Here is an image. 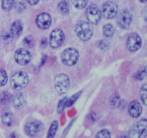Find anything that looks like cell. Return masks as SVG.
<instances>
[{
    "label": "cell",
    "mask_w": 147,
    "mask_h": 138,
    "mask_svg": "<svg viewBox=\"0 0 147 138\" xmlns=\"http://www.w3.org/2000/svg\"><path fill=\"white\" fill-rule=\"evenodd\" d=\"M97 46L100 50H103V51H105V50H107L109 49V47H110V43H109V41L105 40H99L97 43Z\"/></svg>",
    "instance_id": "29"
},
{
    "label": "cell",
    "mask_w": 147,
    "mask_h": 138,
    "mask_svg": "<svg viewBox=\"0 0 147 138\" xmlns=\"http://www.w3.org/2000/svg\"><path fill=\"white\" fill-rule=\"evenodd\" d=\"M46 59H47V56L45 55L44 57H42V62H41V64H40V66L43 65V64H45V62L46 61Z\"/></svg>",
    "instance_id": "38"
},
{
    "label": "cell",
    "mask_w": 147,
    "mask_h": 138,
    "mask_svg": "<svg viewBox=\"0 0 147 138\" xmlns=\"http://www.w3.org/2000/svg\"><path fill=\"white\" fill-rule=\"evenodd\" d=\"M32 59L31 53L24 48H19L14 52V60L22 66L27 65Z\"/></svg>",
    "instance_id": "7"
},
{
    "label": "cell",
    "mask_w": 147,
    "mask_h": 138,
    "mask_svg": "<svg viewBox=\"0 0 147 138\" xmlns=\"http://www.w3.org/2000/svg\"><path fill=\"white\" fill-rule=\"evenodd\" d=\"M146 84H144L143 87L141 88L140 90V96H141V100H142V103L144 105H146V98H147V88H146Z\"/></svg>",
    "instance_id": "30"
},
{
    "label": "cell",
    "mask_w": 147,
    "mask_h": 138,
    "mask_svg": "<svg viewBox=\"0 0 147 138\" xmlns=\"http://www.w3.org/2000/svg\"><path fill=\"white\" fill-rule=\"evenodd\" d=\"M13 38H14V37L11 34V33L10 32V31H4L1 35V41L2 42V43H4L5 44H8L9 43H11Z\"/></svg>",
    "instance_id": "20"
},
{
    "label": "cell",
    "mask_w": 147,
    "mask_h": 138,
    "mask_svg": "<svg viewBox=\"0 0 147 138\" xmlns=\"http://www.w3.org/2000/svg\"><path fill=\"white\" fill-rule=\"evenodd\" d=\"M75 31L80 40L86 42L90 40L93 37V28L90 23L80 21L76 24Z\"/></svg>",
    "instance_id": "1"
},
{
    "label": "cell",
    "mask_w": 147,
    "mask_h": 138,
    "mask_svg": "<svg viewBox=\"0 0 147 138\" xmlns=\"http://www.w3.org/2000/svg\"><path fill=\"white\" fill-rule=\"evenodd\" d=\"M47 40L46 38H43L42 39L41 42H40V47H41V48L44 49L45 48L46 46H47Z\"/></svg>",
    "instance_id": "36"
},
{
    "label": "cell",
    "mask_w": 147,
    "mask_h": 138,
    "mask_svg": "<svg viewBox=\"0 0 147 138\" xmlns=\"http://www.w3.org/2000/svg\"><path fill=\"white\" fill-rule=\"evenodd\" d=\"M15 8L17 9V12L18 13H22L24 10L27 9V6L24 4V2L23 1H18V2L16 4Z\"/></svg>",
    "instance_id": "34"
},
{
    "label": "cell",
    "mask_w": 147,
    "mask_h": 138,
    "mask_svg": "<svg viewBox=\"0 0 147 138\" xmlns=\"http://www.w3.org/2000/svg\"><path fill=\"white\" fill-rule=\"evenodd\" d=\"M128 112L129 115L134 118H138L140 117L142 113V107L138 101H132L128 106Z\"/></svg>",
    "instance_id": "14"
},
{
    "label": "cell",
    "mask_w": 147,
    "mask_h": 138,
    "mask_svg": "<svg viewBox=\"0 0 147 138\" xmlns=\"http://www.w3.org/2000/svg\"><path fill=\"white\" fill-rule=\"evenodd\" d=\"M146 9H144V19H145V21H146Z\"/></svg>",
    "instance_id": "39"
},
{
    "label": "cell",
    "mask_w": 147,
    "mask_h": 138,
    "mask_svg": "<svg viewBox=\"0 0 147 138\" xmlns=\"http://www.w3.org/2000/svg\"><path fill=\"white\" fill-rule=\"evenodd\" d=\"M67 99H68L67 97H65L59 101L57 107V113L58 114H61L63 110H64V109L66 107V103H67Z\"/></svg>",
    "instance_id": "27"
},
{
    "label": "cell",
    "mask_w": 147,
    "mask_h": 138,
    "mask_svg": "<svg viewBox=\"0 0 147 138\" xmlns=\"http://www.w3.org/2000/svg\"><path fill=\"white\" fill-rule=\"evenodd\" d=\"M142 40L136 33H132L126 40V47L130 52H136L142 47Z\"/></svg>",
    "instance_id": "11"
},
{
    "label": "cell",
    "mask_w": 147,
    "mask_h": 138,
    "mask_svg": "<svg viewBox=\"0 0 147 138\" xmlns=\"http://www.w3.org/2000/svg\"><path fill=\"white\" fill-rule=\"evenodd\" d=\"M37 27L40 29H47L50 27L52 23L51 16L46 12L40 13L37 16L35 19Z\"/></svg>",
    "instance_id": "12"
},
{
    "label": "cell",
    "mask_w": 147,
    "mask_h": 138,
    "mask_svg": "<svg viewBox=\"0 0 147 138\" xmlns=\"http://www.w3.org/2000/svg\"><path fill=\"white\" fill-rule=\"evenodd\" d=\"M86 16L89 23L92 24H98L101 20L102 14L97 6L91 4L86 9Z\"/></svg>",
    "instance_id": "5"
},
{
    "label": "cell",
    "mask_w": 147,
    "mask_h": 138,
    "mask_svg": "<svg viewBox=\"0 0 147 138\" xmlns=\"http://www.w3.org/2000/svg\"><path fill=\"white\" fill-rule=\"evenodd\" d=\"M79 57L80 54L76 49L69 47L62 52L60 59L63 64L71 67L77 64L79 60Z\"/></svg>",
    "instance_id": "2"
},
{
    "label": "cell",
    "mask_w": 147,
    "mask_h": 138,
    "mask_svg": "<svg viewBox=\"0 0 147 138\" xmlns=\"http://www.w3.org/2000/svg\"><path fill=\"white\" fill-rule=\"evenodd\" d=\"M40 0H27V1L28 2L29 4H30L31 6H34L39 2Z\"/></svg>",
    "instance_id": "37"
},
{
    "label": "cell",
    "mask_w": 147,
    "mask_h": 138,
    "mask_svg": "<svg viewBox=\"0 0 147 138\" xmlns=\"http://www.w3.org/2000/svg\"><path fill=\"white\" fill-rule=\"evenodd\" d=\"M114 27L112 24H106L103 27V34L107 38L111 37L114 34Z\"/></svg>",
    "instance_id": "18"
},
{
    "label": "cell",
    "mask_w": 147,
    "mask_h": 138,
    "mask_svg": "<svg viewBox=\"0 0 147 138\" xmlns=\"http://www.w3.org/2000/svg\"><path fill=\"white\" fill-rule=\"evenodd\" d=\"M118 6L111 1H108L103 4L101 14L108 19H113L117 15Z\"/></svg>",
    "instance_id": "10"
},
{
    "label": "cell",
    "mask_w": 147,
    "mask_h": 138,
    "mask_svg": "<svg viewBox=\"0 0 147 138\" xmlns=\"http://www.w3.org/2000/svg\"><path fill=\"white\" fill-rule=\"evenodd\" d=\"M42 128V124L40 122L33 121L28 123L24 126V132L29 137H34L40 133Z\"/></svg>",
    "instance_id": "13"
},
{
    "label": "cell",
    "mask_w": 147,
    "mask_h": 138,
    "mask_svg": "<svg viewBox=\"0 0 147 138\" xmlns=\"http://www.w3.org/2000/svg\"><path fill=\"white\" fill-rule=\"evenodd\" d=\"M88 119L89 121L93 122V123H95V122L97 121V120H98L97 114H96V113H90V114H89L88 116Z\"/></svg>",
    "instance_id": "35"
},
{
    "label": "cell",
    "mask_w": 147,
    "mask_h": 138,
    "mask_svg": "<svg viewBox=\"0 0 147 138\" xmlns=\"http://www.w3.org/2000/svg\"><path fill=\"white\" fill-rule=\"evenodd\" d=\"M58 128V123L56 120L53 121L49 128L48 133H47V137H54L55 136L56 132Z\"/></svg>",
    "instance_id": "21"
},
{
    "label": "cell",
    "mask_w": 147,
    "mask_h": 138,
    "mask_svg": "<svg viewBox=\"0 0 147 138\" xmlns=\"http://www.w3.org/2000/svg\"><path fill=\"white\" fill-rule=\"evenodd\" d=\"M146 119L141 120L131 130H130L129 137H146Z\"/></svg>",
    "instance_id": "8"
},
{
    "label": "cell",
    "mask_w": 147,
    "mask_h": 138,
    "mask_svg": "<svg viewBox=\"0 0 147 138\" xmlns=\"http://www.w3.org/2000/svg\"><path fill=\"white\" fill-rule=\"evenodd\" d=\"M96 137L97 138H110L111 137V133L106 129H103V130L99 131L97 134L96 135Z\"/></svg>",
    "instance_id": "31"
},
{
    "label": "cell",
    "mask_w": 147,
    "mask_h": 138,
    "mask_svg": "<svg viewBox=\"0 0 147 138\" xmlns=\"http://www.w3.org/2000/svg\"><path fill=\"white\" fill-rule=\"evenodd\" d=\"M28 74L23 71H20L13 74L10 80V84L14 90H20L28 84Z\"/></svg>",
    "instance_id": "3"
},
{
    "label": "cell",
    "mask_w": 147,
    "mask_h": 138,
    "mask_svg": "<svg viewBox=\"0 0 147 138\" xmlns=\"http://www.w3.org/2000/svg\"><path fill=\"white\" fill-rule=\"evenodd\" d=\"M70 81L68 76L65 74H59L54 79V87L60 94H64L70 89Z\"/></svg>",
    "instance_id": "4"
},
{
    "label": "cell",
    "mask_w": 147,
    "mask_h": 138,
    "mask_svg": "<svg viewBox=\"0 0 147 138\" xmlns=\"http://www.w3.org/2000/svg\"><path fill=\"white\" fill-rule=\"evenodd\" d=\"M13 107L17 110H20L24 107L26 104V98L22 92H17L11 97Z\"/></svg>",
    "instance_id": "15"
},
{
    "label": "cell",
    "mask_w": 147,
    "mask_h": 138,
    "mask_svg": "<svg viewBox=\"0 0 147 138\" xmlns=\"http://www.w3.org/2000/svg\"><path fill=\"white\" fill-rule=\"evenodd\" d=\"M8 81L7 72L4 69H0V87H4Z\"/></svg>",
    "instance_id": "26"
},
{
    "label": "cell",
    "mask_w": 147,
    "mask_h": 138,
    "mask_svg": "<svg viewBox=\"0 0 147 138\" xmlns=\"http://www.w3.org/2000/svg\"><path fill=\"white\" fill-rule=\"evenodd\" d=\"M11 100V94L7 91H4L0 94V103L7 105Z\"/></svg>",
    "instance_id": "25"
},
{
    "label": "cell",
    "mask_w": 147,
    "mask_h": 138,
    "mask_svg": "<svg viewBox=\"0 0 147 138\" xmlns=\"http://www.w3.org/2000/svg\"><path fill=\"white\" fill-rule=\"evenodd\" d=\"M139 1H140L141 2H142V3H146L147 1V0H139Z\"/></svg>",
    "instance_id": "40"
},
{
    "label": "cell",
    "mask_w": 147,
    "mask_h": 138,
    "mask_svg": "<svg viewBox=\"0 0 147 138\" xmlns=\"http://www.w3.org/2000/svg\"><path fill=\"white\" fill-rule=\"evenodd\" d=\"M58 10L60 11V12L61 14H64V15H67L69 14V11H70V7H69L68 3L66 1L63 0L61 1L58 4Z\"/></svg>",
    "instance_id": "19"
},
{
    "label": "cell",
    "mask_w": 147,
    "mask_h": 138,
    "mask_svg": "<svg viewBox=\"0 0 147 138\" xmlns=\"http://www.w3.org/2000/svg\"><path fill=\"white\" fill-rule=\"evenodd\" d=\"M116 21L119 27L123 29H127L132 21V14L128 9L122 10L117 16Z\"/></svg>",
    "instance_id": "9"
},
{
    "label": "cell",
    "mask_w": 147,
    "mask_h": 138,
    "mask_svg": "<svg viewBox=\"0 0 147 138\" xmlns=\"http://www.w3.org/2000/svg\"><path fill=\"white\" fill-rule=\"evenodd\" d=\"M23 44H24L25 47H33V38L31 37V36H27L24 38L23 40Z\"/></svg>",
    "instance_id": "33"
},
{
    "label": "cell",
    "mask_w": 147,
    "mask_h": 138,
    "mask_svg": "<svg viewBox=\"0 0 147 138\" xmlns=\"http://www.w3.org/2000/svg\"><path fill=\"white\" fill-rule=\"evenodd\" d=\"M65 40V34L61 29H55L52 31L49 39L50 46L53 49L60 47Z\"/></svg>",
    "instance_id": "6"
},
{
    "label": "cell",
    "mask_w": 147,
    "mask_h": 138,
    "mask_svg": "<svg viewBox=\"0 0 147 138\" xmlns=\"http://www.w3.org/2000/svg\"><path fill=\"white\" fill-rule=\"evenodd\" d=\"M15 0H1V8L6 11H9L12 9Z\"/></svg>",
    "instance_id": "22"
},
{
    "label": "cell",
    "mask_w": 147,
    "mask_h": 138,
    "mask_svg": "<svg viewBox=\"0 0 147 138\" xmlns=\"http://www.w3.org/2000/svg\"><path fill=\"white\" fill-rule=\"evenodd\" d=\"M146 67H144L143 68L138 70L137 72L134 74V78L139 81H142L146 78Z\"/></svg>",
    "instance_id": "24"
},
{
    "label": "cell",
    "mask_w": 147,
    "mask_h": 138,
    "mask_svg": "<svg viewBox=\"0 0 147 138\" xmlns=\"http://www.w3.org/2000/svg\"><path fill=\"white\" fill-rule=\"evenodd\" d=\"M111 107L113 108H117L119 107L121 105V99L119 97V96H115L112 98L111 102Z\"/></svg>",
    "instance_id": "32"
},
{
    "label": "cell",
    "mask_w": 147,
    "mask_h": 138,
    "mask_svg": "<svg viewBox=\"0 0 147 138\" xmlns=\"http://www.w3.org/2000/svg\"><path fill=\"white\" fill-rule=\"evenodd\" d=\"M23 31V24L20 20H16L12 23L10 28V32L14 37H17Z\"/></svg>",
    "instance_id": "16"
},
{
    "label": "cell",
    "mask_w": 147,
    "mask_h": 138,
    "mask_svg": "<svg viewBox=\"0 0 147 138\" xmlns=\"http://www.w3.org/2000/svg\"><path fill=\"white\" fill-rule=\"evenodd\" d=\"M1 118L3 124L7 127L11 126L14 123V116L12 113L9 110H5L3 112L1 115Z\"/></svg>",
    "instance_id": "17"
},
{
    "label": "cell",
    "mask_w": 147,
    "mask_h": 138,
    "mask_svg": "<svg viewBox=\"0 0 147 138\" xmlns=\"http://www.w3.org/2000/svg\"><path fill=\"white\" fill-rule=\"evenodd\" d=\"M81 93H82V91H80L79 92L73 94L71 97H70L69 99H67V103H66V107H71L72 105H73L75 104V102L77 101L78 99L79 98V97L80 96Z\"/></svg>",
    "instance_id": "28"
},
{
    "label": "cell",
    "mask_w": 147,
    "mask_h": 138,
    "mask_svg": "<svg viewBox=\"0 0 147 138\" xmlns=\"http://www.w3.org/2000/svg\"><path fill=\"white\" fill-rule=\"evenodd\" d=\"M73 6L78 9H83L87 6L88 0H71Z\"/></svg>",
    "instance_id": "23"
}]
</instances>
